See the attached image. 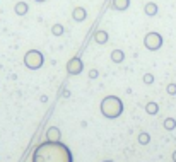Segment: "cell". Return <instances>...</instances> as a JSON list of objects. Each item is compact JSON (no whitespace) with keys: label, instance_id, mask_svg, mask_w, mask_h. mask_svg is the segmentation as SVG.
Returning <instances> with one entry per match:
<instances>
[{"label":"cell","instance_id":"17","mask_svg":"<svg viewBox=\"0 0 176 162\" xmlns=\"http://www.w3.org/2000/svg\"><path fill=\"white\" fill-rule=\"evenodd\" d=\"M168 94L176 96V84H169V85H168Z\"/></svg>","mask_w":176,"mask_h":162},{"label":"cell","instance_id":"13","mask_svg":"<svg viewBox=\"0 0 176 162\" xmlns=\"http://www.w3.org/2000/svg\"><path fill=\"white\" fill-rule=\"evenodd\" d=\"M145 111H147L149 114H157V111H159V106H157L156 102H149V104L145 106Z\"/></svg>","mask_w":176,"mask_h":162},{"label":"cell","instance_id":"20","mask_svg":"<svg viewBox=\"0 0 176 162\" xmlns=\"http://www.w3.org/2000/svg\"><path fill=\"white\" fill-rule=\"evenodd\" d=\"M173 160L176 162V150H174V154H173Z\"/></svg>","mask_w":176,"mask_h":162},{"label":"cell","instance_id":"12","mask_svg":"<svg viewBox=\"0 0 176 162\" xmlns=\"http://www.w3.org/2000/svg\"><path fill=\"white\" fill-rule=\"evenodd\" d=\"M123 58H125V53L121 51V50H115V51L111 53V60H113L115 63H120Z\"/></svg>","mask_w":176,"mask_h":162},{"label":"cell","instance_id":"4","mask_svg":"<svg viewBox=\"0 0 176 162\" xmlns=\"http://www.w3.org/2000/svg\"><path fill=\"white\" fill-rule=\"evenodd\" d=\"M144 45H145V48L150 50V51H157V50L163 46V36H161L159 32L152 31L144 38Z\"/></svg>","mask_w":176,"mask_h":162},{"label":"cell","instance_id":"2","mask_svg":"<svg viewBox=\"0 0 176 162\" xmlns=\"http://www.w3.org/2000/svg\"><path fill=\"white\" fill-rule=\"evenodd\" d=\"M101 113L104 114L106 118H118L121 113H123V102H121L120 97L116 96H108L101 101Z\"/></svg>","mask_w":176,"mask_h":162},{"label":"cell","instance_id":"16","mask_svg":"<svg viewBox=\"0 0 176 162\" xmlns=\"http://www.w3.org/2000/svg\"><path fill=\"white\" fill-rule=\"evenodd\" d=\"M139 142H140L142 145L149 143V135H147V133H140V136H139Z\"/></svg>","mask_w":176,"mask_h":162},{"label":"cell","instance_id":"14","mask_svg":"<svg viewBox=\"0 0 176 162\" xmlns=\"http://www.w3.org/2000/svg\"><path fill=\"white\" fill-rule=\"evenodd\" d=\"M164 128L169 130V131H171V130H174L176 128V120H174V118H168V120L164 121Z\"/></svg>","mask_w":176,"mask_h":162},{"label":"cell","instance_id":"1","mask_svg":"<svg viewBox=\"0 0 176 162\" xmlns=\"http://www.w3.org/2000/svg\"><path fill=\"white\" fill-rule=\"evenodd\" d=\"M33 162H74L72 152L62 142H43L36 147Z\"/></svg>","mask_w":176,"mask_h":162},{"label":"cell","instance_id":"8","mask_svg":"<svg viewBox=\"0 0 176 162\" xmlns=\"http://www.w3.org/2000/svg\"><path fill=\"white\" fill-rule=\"evenodd\" d=\"M14 10H16L17 16H26L27 10H29V5H27L26 2H17L16 7H14Z\"/></svg>","mask_w":176,"mask_h":162},{"label":"cell","instance_id":"9","mask_svg":"<svg viewBox=\"0 0 176 162\" xmlns=\"http://www.w3.org/2000/svg\"><path fill=\"white\" fill-rule=\"evenodd\" d=\"M46 136H48V140H46V142H58V138H60V130H58V128H50L48 133H46Z\"/></svg>","mask_w":176,"mask_h":162},{"label":"cell","instance_id":"21","mask_svg":"<svg viewBox=\"0 0 176 162\" xmlns=\"http://www.w3.org/2000/svg\"><path fill=\"white\" fill-rule=\"evenodd\" d=\"M34 2H38V3H43V2H45V0H34Z\"/></svg>","mask_w":176,"mask_h":162},{"label":"cell","instance_id":"11","mask_svg":"<svg viewBox=\"0 0 176 162\" xmlns=\"http://www.w3.org/2000/svg\"><path fill=\"white\" fill-rule=\"evenodd\" d=\"M157 10H159V9H157V5H156L154 2L145 3V14H147V16H156Z\"/></svg>","mask_w":176,"mask_h":162},{"label":"cell","instance_id":"6","mask_svg":"<svg viewBox=\"0 0 176 162\" xmlns=\"http://www.w3.org/2000/svg\"><path fill=\"white\" fill-rule=\"evenodd\" d=\"M85 17H87V12H85L84 7H75V9L72 10V19L77 21V22H82V21H85Z\"/></svg>","mask_w":176,"mask_h":162},{"label":"cell","instance_id":"22","mask_svg":"<svg viewBox=\"0 0 176 162\" xmlns=\"http://www.w3.org/2000/svg\"><path fill=\"white\" fill-rule=\"evenodd\" d=\"M104 162H111V160H104Z\"/></svg>","mask_w":176,"mask_h":162},{"label":"cell","instance_id":"3","mask_svg":"<svg viewBox=\"0 0 176 162\" xmlns=\"http://www.w3.org/2000/svg\"><path fill=\"white\" fill-rule=\"evenodd\" d=\"M43 63H45V56H43V53H39L38 50H29V51L26 53V56H24V65H26L27 68H31V70L41 68Z\"/></svg>","mask_w":176,"mask_h":162},{"label":"cell","instance_id":"19","mask_svg":"<svg viewBox=\"0 0 176 162\" xmlns=\"http://www.w3.org/2000/svg\"><path fill=\"white\" fill-rule=\"evenodd\" d=\"M89 77H91V78H96V77H98V72H96V70H91V72H89Z\"/></svg>","mask_w":176,"mask_h":162},{"label":"cell","instance_id":"7","mask_svg":"<svg viewBox=\"0 0 176 162\" xmlns=\"http://www.w3.org/2000/svg\"><path fill=\"white\" fill-rule=\"evenodd\" d=\"M111 7H113L115 10H127L128 7H130V0H113Z\"/></svg>","mask_w":176,"mask_h":162},{"label":"cell","instance_id":"10","mask_svg":"<svg viewBox=\"0 0 176 162\" xmlns=\"http://www.w3.org/2000/svg\"><path fill=\"white\" fill-rule=\"evenodd\" d=\"M94 41L98 43V45H104V43L108 41V32L106 31H98L94 34Z\"/></svg>","mask_w":176,"mask_h":162},{"label":"cell","instance_id":"5","mask_svg":"<svg viewBox=\"0 0 176 162\" xmlns=\"http://www.w3.org/2000/svg\"><path fill=\"white\" fill-rule=\"evenodd\" d=\"M82 68H84V63H82L80 58H72L69 63H67V70H69V73L72 75H79L82 72Z\"/></svg>","mask_w":176,"mask_h":162},{"label":"cell","instance_id":"15","mask_svg":"<svg viewBox=\"0 0 176 162\" xmlns=\"http://www.w3.org/2000/svg\"><path fill=\"white\" fill-rule=\"evenodd\" d=\"M51 32L55 36H62L63 34V26H62V24H55V26L51 27Z\"/></svg>","mask_w":176,"mask_h":162},{"label":"cell","instance_id":"18","mask_svg":"<svg viewBox=\"0 0 176 162\" xmlns=\"http://www.w3.org/2000/svg\"><path fill=\"white\" fill-rule=\"evenodd\" d=\"M144 82H145V84H152V82H154V75L145 73V75H144Z\"/></svg>","mask_w":176,"mask_h":162}]
</instances>
